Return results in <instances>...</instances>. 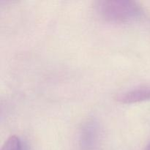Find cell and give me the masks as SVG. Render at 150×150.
<instances>
[{"label":"cell","mask_w":150,"mask_h":150,"mask_svg":"<svg viewBox=\"0 0 150 150\" xmlns=\"http://www.w3.org/2000/svg\"><path fill=\"white\" fill-rule=\"evenodd\" d=\"M98 12L108 21L129 23L138 20L142 16L140 7L133 1L125 0H108L98 2Z\"/></svg>","instance_id":"6da1fadb"},{"label":"cell","mask_w":150,"mask_h":150,"mask_svg":"<svg viewBox=\"0 0 150 150\" xmlns=\"http://www.w3.org/2000/svg\"><path fill=\"white\" fill-rule=\"evenodd\" d=\"M150 99V89L141 88L129 92L120 94L116 97V100L122 103H133Z\"/></svg>","instance_id":"7a4b0ae2"},{"label":"cell","mask_w":150,"mask_h":150,"mask_svg":"<svg viewBox=\"0 0 150 150\" xmlns=\"http://www.w3.org/2000/svg\"><path fill=\"white\" fill-rule=\"evenodd\" d=\"M1 150H21L20 139L16 136H10L4 142Z\"/></svg>","instance_id":"3957f363"},{"label":"cell","mask_w":150,"mask_h":150,"mask_svg":"<svg viewBox=\"0 0 150 150\" xmlns=\"http://www.w3.org/2000/svg\"><path fill=\"white\" fill-rule=\"evenodd\" d=\"M146 150H150V144H149V146H148L147 147H146Z\"/></svg>","instance_id":"277c9868"}]
</instances>
